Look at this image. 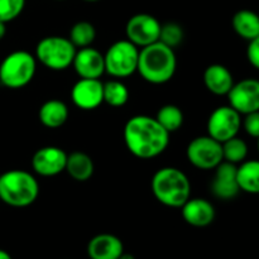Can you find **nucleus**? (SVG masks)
I'll return each mask as SVG.
<instances>
[{
    "mask_svg": "<svg viewBox=\"0 0 259 259\" xmlns=\"http://www.w3.org/2000/svg\"><path fill=\"white\" fill-rule=\"evenodd\" d=\"M171 134L154 116L134 115L124 125L123 138L128 151L139 159H152L163 153Z\"/></svg>",
    "mask_w": 259,
    "mask_h": 259,
    "instance_id": "obj_1",
    "label": "nucleus"
},
{
    "mask_svg": "<svg viewBox=\"0 0 259 259\" xmlns=\"http://www.w3.org/2000/svg\"><path fill=\"white\" fill-rule=\"evenodd\" d=\"M177 57L174 48L161 40L139 50L137 72L152 85H162L172 80L176 73Z\"/></svg>",
    "mask_w": 259,
    "mask_h": 259,
    "instance_id": "obj_2",
    "label": "nucleus"
},
{
    "mask_svg": "<svg viewBox=\"0 0 259 259\" xmlns=\"http://www.w3.org/2000/svg\"><path fill=\"white\" fill-rule=\"evenodd\" d=\"M152 192L157 201L168 207L180 209L191 197V182L177 167H162L153 175Z\"/></svg>",
    "mask_w": 259,
    "mask_h": 259,
    "instance_id": "obj_3",
    "label": "nucleus"
},
{
    "mask_svg": "<svg viewBox=\"0 0 259 259\" xmlns=\"http://www.w3.org/2000/svg\"><path fill=\"white\" fill-rule=\"evenodd\" d=\"M39 196V184L30 172L9 169L0 175V201L12 207L30 206Z\"/></svg>",
    "mask_w": 259,
    "mask_h": 259,
    "instance_id": "obj_4",
    "label": "nucleus"
},
{
    "mask_svg": "<svg viewBox=\"0 0 259 259\" xmlns=\"http://www.w3.org/2000/svg\"><path fill=\"white\" fill-rule=\"evenodd\" d=\"M37 71V58L24 50L10 52L0 63V83L4 88L17 90L27 86Z\"/></svg>",
    "mask_w": 259,
    "mask_h": 259,
    "instance_id": "obj_5",
    "label": "nucleus"
},
{
    "mask_svg": "<svg viewBox=\"0 0 259 259\" xmlns=\"http://www.w3.org/2000/svg\"><path fill=\"white\" fill-rule=\"evenodd\" d=\"M77 48L68 38L62 35H48L35 46L37 62L52 71H63L72 66Z\"/></svg>",
    "mask_w": 259,
    "mask_h": 259,
    "instance_id": "obj_6",
    "label": "nucleus"
},
{
    "mask_svg": "<svg viewBox=\"0 0 259 259\" xmlns=\"http://www.w3.org/2000/svg\"><path fill=\"white\" fill-rule=\"evenodd\" d=\"M105 72L114 78H125L137 72L139 48L125 39L114 42L104 53Z\"/></svg>",
    "mask_w": 259,
    "mask_h": 259,
    "instance_id": "obj_7",
    "label": "nucleus"
},
{
    "mask_svg": "<svg viewBox=\"0 0 259 259\" xmlns=\"http://www.w3.org/2000/svg\"><path fill=\"white\" fill-rule=\"evenodd\" d=\"M190 163L199 169H215L223 161V146L210 136H200L192 139L186 148Z\"/></svg>",
    "mask_w": 259,
    "mask_h": 259,
    "instance_id": "obj_8",
    "label": "nucleus"
},
{
    "mask_svg": "<svg viewBox=\"0 0 259 259\" xmlns=\"http://www.w3.org/2000/svg\"><path fill=\"white\" fill-rule=\"evenodd\" d=\"M242 128V115L230 105L214 109L207 119V136L224 143L228 139L237 137Z\"/></svg>",
    "mask_w": 259,
    "mask_h": 259,
    "instance_id": "obj_9",
    "label": "nucleus"
},
{
    "mask_svg": "<svg viewBox=\"0 0 259 259\" xmlns=\"http://www.w3.org/2000/svg\"><path fill=\"white\" fill-rule=\"evenodd\" d=\"M162 24L156 17L147 13H139L129 18L125 25L126 39L141 48L159 40Z\"/></svg>",
    "mask_w": 259,
    "mask_h": 259,
    "instance_id": "obj_10",
    "label": "nucleus"
},
{
    "mask_svg": "<svg viewBox=\"0 0 259 259\" xmlns=\"http://www.w3.org/2000/svg\"><path fill=\"white\" fill-rule=\"evenodd\" d=\"M227 96L229 105L240 115L259 111V80L244 78L239 82H234Z\"/></svg>",
    "mask_w": 259,
    "mask_h": 259,
    "instance_id": "obj_11",
    "label": "nucleus"
},
{
    "mask_svg": "<svg viewBox=\"0 0 259 259\" xmlns=\"http://www.w3.org/2000/svg\"><path fill=\"white\" fill-rule=\"evenodd\" d=\"M68 154L56 146L42 147L32 157V168L34 174L42 177H53L62 174L66 168Z\"/></svg>",
    "mask_w": 259,
    "mask_h": 259,
    "instance_id": "obj_12",
    "label": "nucleus"
},
{
    "mask_svg": "<svg viewBox=\"0 0 259 259\" xmlns=\"http://www.w3.org/2000/svg\"><path fill=\"white\" fill-rule=\"evenodd\" d=\"M71 100L81 110H94L104 103V82L99 78H80L71 90Z\"/></svg>",
    "mask_w": 259,
    "mask_h": 259,
    "instance_id": "obj_13",
    "label": "nucleus"
},
{
    "mask_svg": "<svg viewBox=\"0 0 259 259\" xmlns=\"http://www.w3.org/2000/svg\"><path fill=\"white\" fill-rule=\"evenodd\" d=\"M72 67L80 78H100L105 73L104 55L91 46L78 48L73 57Z\"/></svg>",
    "mask_w": 259,
    "mask_h": 259,
    "instance_id": "obj_14",
    "label": "nucleus"
},
{
    "mask_svg": "<svg viewBox=\"0 0 259 259\" xmlns=\"http://www.w3.org/2000/svg\"><path fill=\"white\" fill-rule=\"evenodd\" d=\"M240 189L237 181V164L223 161L215 168L211 181V192L220 200H232L239 194Z\"/></svg>",
    "mask_w": 259,
    "mask_h": 259,
    "instance_id": "obj_15",
    "label": "nucleus"
},
{
    "mask_svg": "<svg viewBox=\"0 0 259 259\" xmlns=\"http://www.w3.org/2000/svg\"><path fill=\"white\" fill-rule=\"evenodd\" d=\"M180 209L184 220L191 227H209L215 219L214 205L204 197H190Z\"/></svg>",
    "mask_w": 259,
    "mask_h": 259,
    "instance_id": "obj_16",
    "label": "nucleus"
},
{
    "mask_svg": "<svg viewBox=\"0 0 259 259\" xmlns=\"http://www.w3.org/2000/svg\"><path fill=\"white\" fill-rule=\"evenodd\" d=\"M124 253V245L116 235L98 234L89 242L88 254L90 259H118Z\"/></svg>",
    "mask_w": 259,
    "mask_h": 259,
    "instance_id": "obj_17",
    "label": "nucleus"
},
{
    "mask_svg": "<svg viewBox=\"0 0 259 259\" xmlns=\"http://www.w3.org/2000/svg\"><path fill=\"white\" fill-rule=\"evenodd\" d=\"M204 85L211 94L224 96L229 94L234 85V77L228 67L220 63H212L204 71Z\"/></svg>",
    "mask_w": 259,
    "mask_h": 259,
    "instance_id": "obj_18",
    "label": "nucleus"
},
{
    "mask_svg": "<svg viewBox=\"0 0 259 259\" xmlns=\"http://www.w3.org/2000/svg\"><path fill=\"white\" fill-rule=\"evenodd\" d=\"M70 111L67 105L62 100L58 99H51L42 104L38 111L39 121L50 129H57L62 126L67 121Z\"/></svg>",
    "mask_w": 259,
    "mask_h": 259,
    "instance_id": "obj_19",
    "label": "nucleus"
},
{
    "mask_svg": "<svg viewBox=\"0 0 259 259\" xmlns=\"http://www.w3.org/2000/svg\"><path fill=\"white\" fill-rule=\"evenodd\" d=\"M65 171L77 182H86L93 177L95 166L93 158L85 152H72L67 156Z\"/></svg>",
    "mask_w": 259,
    "mask_h": 259,
    "instance_id": "obj_20",
    "label": "nucleus"
},
{
    "mask_svg": "<svg viewBox=\"0 0 259 259\" xmlns=\"http://www.w3.org/2000/svg\"><path fill=\"white\" fill-rule=\"evenodd\" d=\"M237 181L240 191L259 195V159H245L238 164Z\"/></svg>",
    "mask_w": 259,
    "mask_h": 259,
    "instance_id": "obj_21",
    "label": "nucleus"
},
{
    "mask_svg": "<svg viewBox=\"0 0 259 259\" xmlns=\"http://www.w3.org/2000/svg\"><path fill=\"white\" fill-rule=\"evenodd\" d=\"M234 32L248 42L259 35V15L248 9H242L232 19Z\"/></svg>",
    "mask_w": 259,
    "mask_h": 259,
    "instance_id": "obj_22",
    "label": "nucleus"
},
{
    "mask_svg": "<svg viewBox=\"0 0 259 259\" xmlns=\"http://www.w3.org/2000/svg\"><path fill=\"white\" fill-rule=\"evenodd\" d=\"M129 101V90L119 78L104 82V103L113 108H121Z\"/></svg>",
    "mask_w": 259,
    "mask_h": 259,
    "instance_id": "obj_23",
    "label": "nucleus"
},
{
    "mask_svg": "<svg viewBox=\"0 0 259 259\" xmlns=\"http://www.w3.org/2000/svg\"><path fill=\"white\" fill-rule=\"evenodd\" d=\"M154 118L169 134L181 129L182 124H184V113H182L181 108L174 105V104H167V105L162 106L157 111V115Z\"/></svg>",
    "mask_w": 259,
    "mask_h": 259,
    "instance_id": "obj_24",
    "label": "nucleus"
},
{
    "mask_svg": "<svg viewBox=\"0 0 259 259\" xmlns=\"http://www.w3.org/2000/svg\"><path fill=\"white\" fill-rule=\"evenodd\" d=\"M96 38V29L90 22L81 20V22L75 23L70 30L68 39L72 42L76 48H85L90 47Z\"/></svg>",
    "mask_w": 259,
    "mask_h": 259,
    "instance_id": "obj_25",
    "label": "nucleus"
},
{
    "mask_svg": "<svg viewBox=\"0 0 259 259\" xmlns=\"http://www.w3.org/2000/svg\"><path fill=\"white\" fill-rule=\"evenodd\" d=\"M223 146V158L225 162H229L233 164H240L247 159L248 156V144L244 139L239 137H233L228 139Z\"/></svg>",
    "mask_w": 259,
    "mask_h": 259,
    "instance_id": "obj_26",
    "label": "nucleus"
},
{
    "mask_svg": "<svg viewBox=\"0 0 259 259\" xmlns=\"http://www.w3.org/2000/svg\"><path fill=\"white\" fill-rule=\"evenodd\" d=\"M185 37L184 29L180 24L177 23H166V24H162L161 27V34H159V40L162 43H164L166 46L171 48L179 47L182 43Z\"/></svg>",
    "mask_w": 259,
    "mask_h": 259,
    "instance_id": "obj_27",
    "label": "nucleus"
},
{
    "mask_svg": "<svg viewBox=\"0 0 259 259\" xmlns=\"http://www.w3.org/2000/svg\"><path fill=\"white\" fill-rule=\"evenodd\" d=\"M25 0H0V22L9 23L22 14Z\"/></svg>",
    "mask_w": 259,
    "mask_h": 259,
    "instance_id": "obj_28",
    "label": "nucleus"
},
{
    "mask_svg": "<svg viewBox=\"0 0 259 259\" xmlns=\"http://www.w3.org/2000/svg\"><path fill=\"white\" fill-rule=\"evenodd\" d=\"M242 126L247 132L248 136L253 138H259V111L245 114L244 119H242Z\"/></svg>",
    "mask_w": 259,
    "mask_h": 259,
    "instance_id": "obj_29",
    "label": "nucleus"
},
{
    "mask_svg": "<svg viewBox=\"0 0 259 259\" xmlns=\"http://www.w3.org/2000/svg\"><path fill=\"white\" fill-rule=\"evenodd\" d=\"M247 58L253 67L259 70V35L248 43Z\"/></svg>",
    "mask_w": 259,
    "mask_h": 259,
    "instance_id": "obj_30",
    "label": "nucleus"
},
{
    "mask_svg": "<svg viewBox=\"0 0 259 259\" xmlns=\"http://www.w3.org/2000/svg\"><path fill=\"white\" fill-rule=\"evenodd\" d=\"M7 34V23L0 22V40L5 37Z\"/></svg>",
    "mask_w": 259,
    "mask_h": 259,
    "instance_id": "obj_31",
    "label": "nucleus"
},
{
    "mask_svg": "<svg viewBox=\"0 0 259 259\" xmlns=\"http://www.w3.org/2000/svg\"><path fill=\"white\" fill-rule=\"evenodd\" d=\"M0 259H12L9 253L4 249H0Z\"/></svg>",
    "mask_w": 259,
    "mask_h": 259,
    "instance_id": "obj_32",
    "label": "nucleus"
},
{
    "mask_svg": "<svg viewBox=\"0 0 259 259\" xmlns=\"http://www.w3.org/2000/svg\"><path fill=\"white\" fill-rule=\"evenodd\" d=\"M118 259H136L133 254H129V253H123Z\"/></svg>",
    "mask_w": 259,
    "mask_h": 259,
    "instance_id": "obj_33",
    "label": "nucleus"
},
{
    "mask_svg": "<svg viewBox=\"0 0 259 259\" xmlns=\"http://www.w3.org/2000/svg\"><path fill=\"white\" fill-rule=\"evenodd\" d=\"M85 2H89V3H94V2H99V0H85Z\"/></svg>",
    "mask_w": 259,
    "mask_h": 259,
    "instance_id": "obj_34",
    "label": "nucleus"
},
{
    "mask_svg": "<svg viewBox=\"0 0 259 259\" xmlns=\"http://www.w3.org/2000/svg\"><path fill=\"white\" fill-rule=\"evenodd\" d=\"M257 141H258V152H259V138L257 139Z\"/></svg>",
    "mask_w": 259,
    "mask_h": 259,
    "instance_id": "obj_35",
    "label": "nucleus"
}]
</instances>
